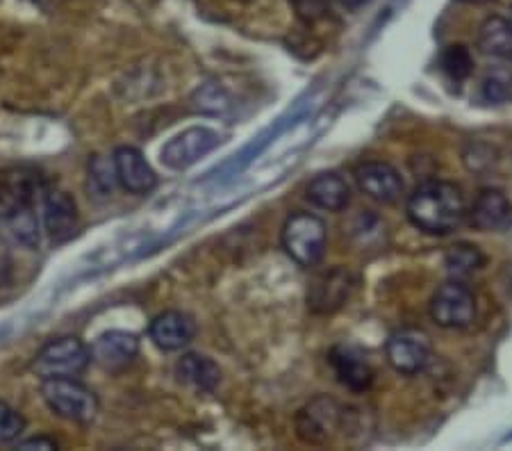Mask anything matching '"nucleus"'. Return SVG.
I'll list each match as a JSON object with an SVG mask.
<instances>
[{
	"label": "nucleus",
	"mask_w": 512,
	"mask_h": 451,
	"mask_svg": "<svg viewBox=\"0 0 512 451\" xmlns=\"http://www.w3.org/2000/svg\"><path fill=\"white\" fill-rule=\"evenodd\" d=\"M351 190L346 180L337 174H319L308 185V201L321 210L340 212L349 205Z\"/></svg>",
	"instance_id": "18"
},
{
	"label": "nucleus",
	"mask_w": 512,
	"mask_h": 451,
	"mask_svg": "<svg viewBox=\"0 0 512 451\" xmlns=\"http://www.w3.org/2000/svg\"><path fill=\"white\" fill-rule=\"evenodd\" d=\"M440 64H442V71L453 80H465L472 76L474 71V57L469 53V48L462 44L449 46L447 51L442 53Z\"/></svg>",
	"instance_id": "23"
},
{
	"label": "nucleus",
	"mask_w": 512,
	"mask_h": 451,
	"mask_svg": "<svg viewBox=\"0 0 512 451\" xmlns=\"http://www.w3.org/2000/svg\"><path fill=\"white\" fill-rule=\"evenodd\" d=\"M176 376L180 383L189 385L196 392H212L221 381V369L208 356L187 354L178 360Z\"/></svg>",
	"instance_id": "17"
},
{
	"label": "nucleus",
	"mask_w": 512,
	"mask_h": 451,
	"mask_svg": "<svg viewBox=\"0 0 512 451\" xmlns=\"http://www.w3.org/2000/svg\"><path fill=\"white\" fill-rule=\"evenodd\" d=\"M3 226H5L7 235H10L14 242L28 246V249L39 244V224H37V217H35V212H32V208L5 210Z\"/></svg>",
	"instance_id": "22"
},
{
	"label": "nucleus",
	"mask_w": 512,
	"mask_h": 451,
	"mask_svg": "<svg viewBox=\"0 0 512 451\" xmlns=\"http://www.w3.org/2000/svg\"><path fill=\"white\" fill-rule=\"evenodd\" d=\"M23 429H26V420L12 406L0 401V445L3 442H14L21 436Z\"/></svg>",
	"instance_id": "24"
},
{
	"label": "nucleus",
	"mask_w": 512,
	"mask_h": 451,
	"mask_svg": "<svg viewBox=\"0 0 512 451\" xmlns=\"http://www.w3.org/2000/svg\"><path fill=\"white\" fill-rule=\"evenodd\" d=\"M385 356L394 372L415 376L424 372L428 360H431V342H428L426 333L415 331V328H406V331L394 333L387 340Z\"/></svg>",
	"instance_id": "8"
},
{
	"label": "nucleus",
	"mask_w": 512,
	"mask_h": 451,
	"mask_svg": "<svg viewBox=\"0 0 512 451\" xmlns=\"http://www.w3.org/2000/svg\"><path fill=\"white\" fill-rule=\"evenodd\" d=\"M360 192L367 194L376 203H396L403 194V180L392 164L387 162H365L353 171Z\"/></svg>",
	"instance_id": "10"
},
{
	"label": "nucleus",
	"mask_w": 512,
	"mask_h": 451,
	"mask_svg": "<svg viewBox=\"0 0 512 451\" xmlns=\"http://www.w3.org/2000/svg\"><path fill=\"white\" fill-rule=\"evenodd\" d=\"M41 397L55 415L69 422L89 424L98 415L96 395L76 379H46L41 383Z\"/></svg>",
	"instance_id": "4"
},
{
	"label": "nucleus",
	"mask_w": 512,
	"mask_h": 451,
	"mask_svg": "<svg viewBox=\"0 0 512 451\" xmlns=\"http://www.w3.org/2000/svg\"><path fill=\"white\" fill-rule=\"evenodd\" d=\"M431 317L442 328H467L476 317V299L462 281H451L437 287L431 299Z\"/></svg>",
	"instance_id": "5"
},
{
	"label": "nucleus",
	"mask_w": 512,
	"mask_h": 451,
	"mask_svg": "<svg viewBox=\"0 0 512 451\" xmlns=\"http://www.w3.org/2000/svg\"><path fill=\"white\" fill-rule=\"evenodd\" d=\"M340 420V410L330 399H317L310 404L308 410H303L299 417V433L310 442H319V436H328V429Z\"/></svg>",
	"instance_id": "20"
},
{
	"label": "nucleus",
	"mask_w": 512,
	"mask_h": 451,
	"mask_svg": "<svg viewBox=\"0 0 512 451\" xmlns=\"http://www.w3.org/2000/svg\"><path fill=\"white\" fill-rule=\"evenodd\" d=\"M46 192V178L37 167L14 164L0 169V208L26 210Z\"/></svg>",
	"instance_id": "6"
},
{
	"label": "nucleus",
	"mask_w": 512,
	"mask_h": 451,
	"mask_svg": "<svg viewBox=\"0 0 512 451\" xmlns=\"http://www.w3.org/2000/svg\"><path fill=\"white\" fill-rule=\"evenodd\" d=\"M355 290V276L351 269L335 267L330 272H324L312 281L308 290V306L312 313L330 315L340 310L346 301L351 299Z\"/></svg>",
	"instance_id": "9"
},
{
	"label": "nucleus",
	"mask_w": 512,
	"mask_h": 451,
	"mask_svg": "<svg viewBox=\"0 0 512 451\" xmlns=\"http://www.w3.org/2000/svg\"><path fill=\"white\" fill-rule=\"evenodd\" d=\"M280 240L296 265L315 267L326 253V224L310 212H296L285 221Z\"/></svg>",
	"instance_id": "2"
},
{
	"label": "nucleus",
	"mask_w": 512,
	"mask_h": 451,
	"mask_svg": "<svg viewBox=\"0 0 512 451\" xmlns=\"http://www.w3.org/2000/svg\"><path fill=\"white\" fill-rule=\"evenodd\" d=\"M337 3H340L342 7H346V10H360V7L369 5L371 0H337Z\"/></svg>",
	"instance_id": "26"
},
{
	"label": "nucleus",
	"mask_w": 512,
	"mask_h": 451,
	"mask_svg": "<svg viewBox=\"0 0 512 451\" xmlns=\"http://www.w3.org/2000/svg\"><path fill=\"white\" fill-rule=\"evenodd\" d=\"M89 354H92V360L98 367L107 369V372H119L137 358L139 338L128 331L103 333L94 340Z\"/></svg>",
	"instance_id": "13"
},
{
	"label": "nucleus",
	"mask_w": 512,
	"mask_h": 451,
	"mask_svg": "<svg viewBox=\"0 0 512 451\" xmlns=\"http://www.w3.org/2000/svg\"><path fill=\"white\" fill-rule=\"evenodd\" d=\"M478 48L487 57L512 62V21L501 16L487 19L478 32Z\"/></svg>",
	"instance_id": "19"
},
{
	"label": "nucleus",
	"mask_w": 512,
	"mask_h": 451,
	"mask_svg": "<svg viewBox=\"0 0 512 451\" xmlns=\"http://www.w3.org/2000/svg\"><path fill=\"white\" fill-rule=\"evenodd\" d=\"M221 137L210 128H189L164 144L160 160L169 169H187L219 146Z\"/></svg>",
	"instance_id": "7"
},
{
	"label": "nucleus",
	"mask_w": 512,
	"mask_h": 451,
	"mask_svg": "<svg viewBox=\"0 0 512 451\" xmlns=\"http://www.w3.org/2000/svg\"><path fill=\"white\" fill-rule=\"evenodd\" d=\"M153 344L162 351H180L194 340L196 324L194 319L178 313V310H167V313L158 315L148 328Z\"/></svg>",
	"instance_id": "15"
},
{
	"label": "nucleus",
	"mask_w": 512,
	"mask_h": 451,
	"mask_svg": "<svg viewBox=\"0 0 512 451\" xmlns=\"http://www.w3.org/2000/svg\"><path fill=\"white\" fill-rule=\"evenodd\" d=\"M462 3H469V5H483V3H490V0H462Z\"/></svg>",
	"instance_id": "27"
},
{
	"label": "nucleus",
	"mask_w": 512,
	"mask_h": 451,
	"mask_svg": "<svg viewBox=\"0 0 512 451\" xmlns=\"http://www.w3.org/2000/svg\"><path fill=\"white\" fill-rule=\"evenodd\" d=\"M92 363L89 347L78 338H57L48 342L32 360V372L41 381L46 379H76Z\"/></svg>",
	"instance_id": "3"
},
{
	"label": "nucleus",
	"mask_w": 512,
	"mask_h": 451,
	"mask_svg": "<svg viewBox=\"0 0 512 451\" xmlns=\"http://www.w3.org/2000/svg\"><path fill=\"white\" fill-rule=\"evenodd\" d=\"M112 164L121 187L130 194H148L158 185V176H155L153 167L146 162L142 151L132 149V146H121V149L114 151Z\"/></svg>",
	"instance_id": "11"
},
{
	"label": "nucleus",
	"mask_w": 512,
	"mask_h": 451,
	"mask_svg": "<svg viewBox=\"0 0 512 451\" xmlns=\"http://www.w3.org/2000/svg\"><path fill=\"white\" fill-rule=\"evenodd\" d=\"M44 221L53 242H66L78 231V205L62 190L44 192Z\"/></svg>",
	"instance_id": "14"
},
{
	"label": "nucleus",
	"mask_w": 512,
	"mask_h": 451,
	"mask_svg": "<svg viewBox=\"0 0 512 451\" xmlns=\"http://www.w3.org/2000/svg\"><path fill=\"white\" fill-rule=\"evenodd\" d=\"M330 365L335 369L337 381L353 392L369 390L374 381V369L367 363L365 354L353 347H335L330 351Z\"/></svg>",
	"instance_id": "16"
},
{
	"label": "nucleus",
	"mask_w": 512,
	"mask_h": 451,
	"mask_svg": "<svg viewBox=\"0 0 512 451\" xmlns=\"http://www.w3.org/2000/svg\"><path fill=\"white\" fill-rule=\"evenodd\" d=\"M469 224L483 233H501L512 228V201L501 190H483L467 212Z\"/></svg>",
	"instance_id": "12"
},
{
	"label": "nucleus",
	"mask_w": 512,
	"mask_h": 451,
	"mask_svg": "<svg viewBox=\"0 0 512 451\" xmlns=\"http://www.w3.org/2000/svg\"><path fill=\"white\" fill-rule=\"evenodd\" d=\"M21 449H57V442L53 438H30V440H23L19 442Z\"/></svg>",
	"instance_id": "25"
},
{
	"label": "nucleus",
	"mask_w": 512,
	"mask_h": 451,
	"mask_svg": "<svg viewBox=\"0 0 512 451\" xmlns=\"http://www.w3.org/2000/svg\"><path fill=\"white\" fill-rule=\"evenodd\" d=\"M485 265V256L478 249L476 244L460 242L453 244L451 249L444 256V267H447V274L453 281H465V278L472 276Z\"/></svg>",
	"instance_id": "21"
},
{
	"label": "nucleus",
	"mask_w": 512,
	"mask_h": 451,
	"mask_svg": "<svg viewBox=\"0 0 512 451\" xmlns=\"http://www.w3.org/2000/svg\"><path fill=\"white\" fill-rule=\"evenodd\" d=\"M412 226L426 235H449L462 226L467 203L460 187L444 180H426L410 194L406 205Z\"/></svg>",
	"instance_id": "1"
}]
</instances>
